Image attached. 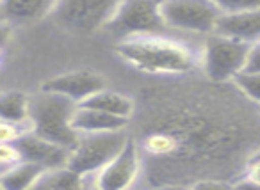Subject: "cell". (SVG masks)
Segmentation results:
<instances>
[{
  "instance_id": "cell-6",
  "label": "cell",
  "mask_w": 260,
  "mask_h": 190,
  "mask_svg": "<svg viewBox=\"0 0 260 190\" xmlns=\"http://www.w3.org/2000/svg\"><path fill=\"white\" fill-rule=\"evenodd\" d=\"M166 27L155 2H119L107 29L125 40L143 36H159Z\"/></svg>"
},
{
  "instance_id": "cell-21",
  "label": "cell",
  "mask_w": 260,
  "mask_h": 190,
  "mask_svg": "<svg viewBox=\"0 0 260 190\" xmlns=\"http://www.w3.org/2000/svg\"><path fill=\"white\" fill-rule=\"evenodd\" d=\"M244 179H248V181L255 183V185H260V160H251L248 165V169H246L244 176H242Z\"/></svg>"
},
{
  "instance_id": "cell-16",
  "label": "cell",
  "mask_w": 260,
  "mask_h": 190,
  "mask_svg": "<svg viewBox=\"0 0 260 190\" xmlns=\"http://www.w3.org/2000/svg\"><path fill=\"white\" fill-rule=\"evenodd\" d=\"M2 121L15 125H32L30 121V98L18 91H9L2 96L0 103Z\"/></svg>"
},
{
  "instance_id": "cell-19",
  "label": "cell",
  "mask_w": 260,
  "mask_h": 190,
  "mask_svg": "<svg viewBox=\"0 0 260 190\" xmlns=\"http://www.w3.org/2000/svg\"><path fill=\"white\" fill-rule=\"evenodd\" d=\"M192 190H237V185L221 179H200L192 185Z\"/></svg>"
},
{
  "instance_id": "cell-13",
  "label": "cell",
  "mask_w": 260,
  "mask_h": 190,
  "mask_svg": "<svg viewBox=\"0 0 260 190\" xmlns=\"http://www.w3.org/2000/svg\"><path fill=\"white\" fill-rule=\"evenodd\" d=\"M82 107L94 108V110L105 112V114L116 116V118L121 119H128L132 116V112H134V101L121 93L104 89L94 94V96H91L89 100L84 101Z\"/></svg>"
},
{
  "instance_id": "cell-17",
  "label": "cell",
  "mask_w": 260,
  "mask_h": 190,
  "mask_svg": "<svg viewBox=\"0 0 260 190\" xmlns=\"http://www.w3.org/2000/svg\"><path fill=\"white\" fill-rule=\"evenodd\" d=\"M235 86L241 89L244 96H248L251 101L260 105V73H241L237 79L234 80Z\"/></svg>"
},
{
  "instance_id": "cell-7",
  "label": "cell",
  "mask_w": 260,
  "mask_h": 190,
  "mask_svg": "<svg viewBox=\"0 0 260 190\" xmlns=\"http://www.w3.org/2000/svg\"><path fill=\"white\" fill-rule=\"evenodd\" d=\"M119 2H96V0H72L57 2L54 18L70 29L91 32L100 27H107L118 9Z\"/></svg>"
},
{
  "instance_id": "cell-26",
  "label": "cell",
  "mask_w": 260,
  "mask_h": 190,
  "mask_svg": "<svg viewBox=\"0 0 260 190\" xmlns=\"http://www.w3.org/2000/svg\"><path fill=\"white\" fill-rule=\"evenodd\" d=\"M258 45H260V43H258Z\"/></svg>"
},
{
  "instance_id": "cell-8",
  "label": "cell",
  "mask_w": 260,
  "mask_h": 190,
  "mask_svg": "<svg viewBox=\"0 0 260 190\" xmlns=\"http://www.w3.org/2000/svg\"><path fill=\"white\" fill-rule=\"evenodd\" d=\"M105 89V80L98 73L89 69H79V71L64 73V75L54 77L41 86V91L52 94H59L68 100L82 105L86 100L94 96L96 93Z\"/></svg>"
},
{
  "instance_id": "cell-12",
  "label": "cell",
  "mask_w": 260,
  "mask_h": 190,
  "mask_svg": "<svg viewBox=\"0 0 260 190\" xmlns=\"http://www.w3.org/2000/svg\"><path fill=\"white\" fill-rule=\"evenodd\" d=\"M128 125V119L116 118V116L105 114V112L94 110L79 105L75 119H73V128L79 135H94V133H112L123 132Z\"/></svg>"
},
{
  "instance_id": "cell-4",
  "label": "cell",
  "mask_w": 260,
  "mask_h": 190,
  "mask_svg": "<svg viewBox=\"0 0 260 190\" xmlns=\"http://www.w3.org/2000/svg\"><path fill=\"white\" fill-rule=\"evenodd\" d=\"M128 142L125 132L80 135L79 144L72 151L68 169L73 174H98L125 149Z\"/></svg>"
},
{
  "instance_id": "cell-2",
  "label": "cell",
  "mask_w": 260,
  "mask_h": 190,
  "mask_svg": "<svg viewBox=\"0 0 260 190\" xmlns=\"http://www.w3.org/2000/svg\"><path fill=\"white\" fill-rule=\"evenodd\" d=\"M79 105L59 94L45 93L30 98V121L32 133L38 137L73 151L80 140V135L73 128Z\"/></svg>"
},
{
  "instance_id": "cell-14",
  "label": "cell",
  "mask_w": 260,
  "mask_h": 190,
  "mask_svg": "<svg viewBox=\"0 0 260 190\" xmlns=\"http://www.w3.org/2000/svg\"><path fill=\"white\" fill-rule=\"evenodd\" d=\"M57 2H41V0H8L2 4L4 16L16 22H30L45 15H52Z\"/></svg>"
},
{
  "instance_id": "cell-15",
  "label": "cell",
  "mask_w": 260,
  "mask_h": 190,
  "mask_svg": "<svg viewBox=\"0 0 260 190\" xmlns=\"http://www.w3.org/2000/svg\"><path fill=\"white\" fill-rule=\"evenodd\" d=\"M45 174V169L30 162L2 172V190H30Z\"/></svg>"
},
{
  "instance_id": "cell-18",
  "label": "cell",
  "mask_w": 260,
  "mask_h": 190,
  "mask_svg": "<svg viewBox=\"0 0 260 190\" xmlns=\"http://www.w3.org/2000/svg\"><path fill=\"white\" fill-rule=\"evenodd\" d=\"M23 162H25V158H23V153L16 144H2L0 146V164H2L4 171L16 167Z\"/></svg>"
},
{
  "instance_id": "cell-9",
  "label": "cell",
  "mask_w": 260,
  "mask_h": 190,
  "mask_svg": "<svg viewBox=\"0 0 260 190\" xmlns=\"http://www.w3.org/2000/svg\"><path fill=\"white\" fill-rule=\"evenodd\" d=\"M141 167L139 151L132 140L125 149L96 174L98 190H132Z\"/></svg>"
},
{
  "instance_id": "cell-25",
  "label": "cell",
  "mask_w": 260,
  "mask_h": 190,
  "mask_svg": "<svg viewBox=\"0 0 260 190\" xmlns=\"http://www.w3.org/2000/svg\"><path fill=\"white\" fill-rule=\"evenodd\" d=\"M132 190H134V188H132Z\"/></svg>"
},
{
  "instance_id": "cell-20",
  "label": "cell",
  "mask_w": 260,
  "mask_h": 190,
  "mask_svg": "<svg viewBox=\"0 0 260 190\" xmlns=\"http://www.w3.org/2000/svg\"><path fill=\"white\" fill-rule=\"evenodd\" d=\"M244 71L248 73H260V45H253L251 54H249L248 64H246Z\"/></svg>"
},
{
  "instance_id": "cell-1",
  "label": "cell",
  "mask_w": 260,
  "mask_h": 190,
  "mask_svg": "<svg viewBox=\"0 0 260 190\" xmlns=\"http://www.w3.org/2000/svg\"><path fill=\"white\" fill-rule=\"evenodd\" d=\"M118 55L130 66L157 75H184L196 64V55L187 45L164 36L130 37L116 47Z\"/></svg>"
},
{
  "instance_id": "cell-10",
  "label": "cell",
  "mask_w": 260,
  "mask_h": 190,
  "mask_svg": "<svg viewBox=\"0 0 260 190\" xmlns=\"http://www.w3.org/2000/svg\"><path fill=\"white\" fill-rule=\"evenodd\" d=\"M15 144L23 153L25 162L40 165L45 171H55L61 167L68 169L72 151L54 142H48V140L38 137L36 133H29V135L16 140Z\"/></svg>"
},
{
  "instance_id": "cell-11",
  "label": "cell",
  "mask_w": 260,
  "mask_h": 190,
  "mask_svg": "<svg viewBox=\"0 0 260 190\" xmlns=\"http://www.w3.org/2000/svg\"><path fill=\"white\" fill-rule=\"evenodd\" d=\"M216 34L249 45L260 43V6L246 11L223 13L217 23Z\"/></svg>"
},
{
  "instance_id": "cell-5",
  "label": "cell",
  "mask_w": 260,
  "mask_h": 190,
  "mask_svg": "<svg viewBox=\"0 0 260 190\" xmlns=\"http://www.w3.org/2000/svg\"><path fill=\"white\" fill-rule=\"evenodd\" d=\"M160 15L166 27L196 34H216L223 11L217 2L200 0H171L160 2Z\"/></svg>"
},
{
  "instance_id": "cell-3",
  "label": "cell",
  "mask_w": 260,
  "mask_h": 190,
  "mask_svg": "<svg viewBox=\"0 0 260 190\" xmlns=\"http://www.w3.org/2000/svg\"><path fill=\"white\" fill-rule=\"evenodd\" d=\"M253 45L232 37L214 34L205 41L202 52L203 71L214 82H234L244 73Z\"/></svg>"
},
{
  "instance_id": "cell-24",
  "label": "cell",
  "mask_w": 260,
  "mask_h": 190,
  "mask_svg": "<svg viewBox=\"0 0 260 190\" xmlns=\"http://www.w3.org/2000/svg\"><path fill=\"white\" fill-rule=\"evenodd\" d=\"M253 160H260V151H256L255 157H253Z\"/></svg>"
},
{
  "instance_id": "cell-23",
  "label": "cell",
  "mask_w": 260,
  "mask_h": 190,
  "mask_svg": "<svg viewBox=\"0 0 260 190\" xmlns=\"http://www.w3.org/2000/svg\"><path fill=\"white\" fill-rule=\"evenodd\" d=\"M157 190H192V186H187V185H162L159 186Z\"/></svg>"
},
{
  "instance_id": "cell-22",
  "label": "cell",
  "mask_w": 260,
  "mask_h": 190,
  "mask_svg": "<svg viewBox=\"0 0 260 190\" xmlns=\"http://www.w3.org/2000/svg\"><path fill=\"white\" fill-rule=\"evenodd\" d=\"M237 190H260V185H255V183H251V181H248V179H239L237 183Z\"/></svg>"
}]
</instances>
